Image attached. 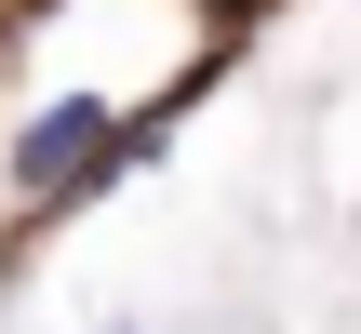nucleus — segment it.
I'll return each mask as SVG.
<instances>
[{
    "label": "nucleus",
    "mask_w": 361,
    "mask_h": 334,
    "mask_svg": "<svg viewBox=\"0 0 361 334\" xmlns=\"http://www.w3.org/2000/svg\"><path fill=\"white\" fill-rule=\"evenodd\" d=\"M94 161H107V94H54V107L13 134V187H27V201H80Z\"/></svg>",
    "instance_id": "1"
},
{
    "label": "nucleus",
    "mask_w": 361,
    "mask_h": 334,
    "mask_svg": "<svg viewBox=\"0 0 361 334\" xmlns=\"http://www.w3.org/2000/svg\"><path fill=\"white\" fill-rule=\"evenodd\" d=\"M94 334H147V321H94Z\"/></svg>",
    "instance_id": "2"
}]
</instances>
